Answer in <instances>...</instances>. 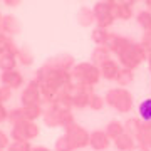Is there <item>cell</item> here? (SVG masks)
Listing matches in <instances>:
<instances>
[{
	"mask_svg": "<svg viewBox=\"0 0 151 151\" xmlns=\"http://www.w3.org/2000/svg\"><path fill=\"white\" fill-rule=\"evenodd\" d=\"M139 114H141L145 119L151 121V99H146L145 103L139 106Z\"/></svg>",
	"mask_w": 151,
	"mask_h": 151,
	"instance_id": "cell-1",
	"label": "cell"
}]
</instances>
